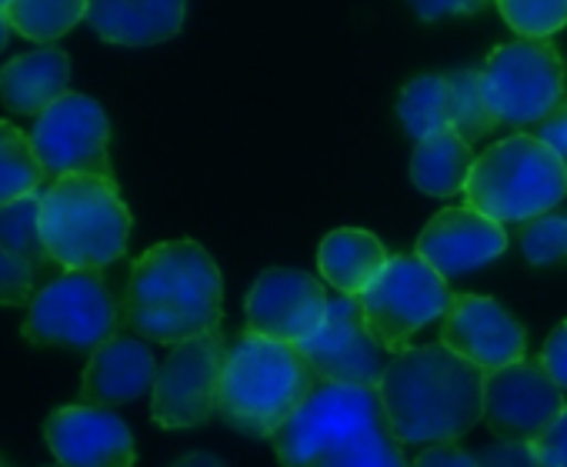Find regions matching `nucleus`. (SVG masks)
Returning <instances> with one entry per match:
<instances>
[{
  "label": "nucleus",
  "instance_id": "obj_1",
  "mask_svg": "<svg viewBox=\"0 0 567 467\" xmlns=\"http://www.w3.org/2000/svg\"><path fill=\"white\" fill-rule=\"evenodd\" d=\"M224 281L197 241H164L144 251L127 278L121 324L154 344H181L220 328Z\"/></svg>",
  "mask_w": 567,
  "mask_h": 467
},
{
  "label": "nucleus",
  "instance_id": "obj_2",
  "mask_svg": "<svg viewBox=\"0 0 567 467\" xmlns=\"http://www.w3.org/2000/svg\"><path fill=\"white\" fill-rule=\"evenodd\" d=\"M378 394L401 444L457 440L484 417V371L444 344L394 354Z\"/></svg>",
  "mask_w": 567,
  "mask_h": 467
},
{
  "label": "nucleus",
  "instance_id": "obj_3",
  "mask_svg": "<svg viewBox=\"0 0 567 467\" xmlns=\"http://www.w3.org/2000/svg\"><path fill=\"white\" fill-rule=\"evenodd\" d=\"M318 384L321 381L298 344L240 331L227 347L217 414L234 430L270 440Z\"/></svg>",
  "mask_w": 567,
  "mask_h": 467
},
{
  "label": "nucleus",
  "instance_id": "obj_4",
  "mask_svg": "<svg viewBox=\"0 0 567 467\" xmlns=\"http://www.w3.org/2000/svg\"><path fill=\"white\" fill-rule=\"evenodd\" d=\"M41 238L64 271H104L127 251L131 210L114 177L68 174L41 194Z\"/></svg>",
  "mask_w": 567,
  "mask_h": 467
},
{
  "label": "nucleus",
  "instance_id": "obj_5",
  "mask_svg": "<svg viewBox=\"0 0 567 467\" xmlns=\"http://www.w3.org/2000/svg\"><path fill=\"white\" fill-rule=\"evenodd\" d=\"M567 197V164L534 134H511L491 144L464 187L467 207L497 224H527Z\"/></svg>",
  "mask_w": 567,
  "mask_h": 467
},
{
  "label": "nucleus",
  "instance_id": "obj_6",
  "mask_svg": "<svg viewBox=\"0 0 567 467\" xmlns=\"http://www.w3.org/2000/svg\"><path fill=\"white\" fill-rule=\"evenodd\" d=\"M391 427L378 387L321 381L308 401L270 437L280 467H315L321 457L338 454L361 437Z\"/></svg>",
  "mask_w": 567,
  "mask_h": 467
},
{
  "label": "nucleus",
  "instance_id": "obj_7",
  "mask_svg": "<svg viewBox=\"0 0 567 467\" xmlns=\"http://www.w3.org/2000/svg\"><path fill=\"white\" fill-rule=\"evenodd\" d=\"M481 91L501 127H537L564 104L567 68L550 41L520 38L487 54Z\"/></svg>",
  "mask_w": 567,
  "mask_h": 467
},
{
  "label": "nucleus",
  "instance_id": "obj_8",
  "mask_svg": "<svg viewBox=\"0 0 567 467\" xmlns=\"http://www.w3.org/2000/svg\"><path fill=\"white\" fill-rule=\"evenodd\" d=\"M121 308L101 271H64L38 288L28 304L24 338L31 344L97 351L117 338Z\"/></svg>",
  "mask_w": 567,
  "mask_h": 467
},
{
  "label": "nucleus",
  "instance_id": "obj_9",
  "mask_svg": "<svg viewBox=\"0 0 567 467\" xmlns=\"http://www.w3.org/2000/svg\"><path fill=\"white\" fill-rule=\"evenodd\" d=\"M451 298L447 281L427 261L417 255H391L384 271L358 301L378 344L388 354H401L421 328L447 314Z\"/></svg>",
  "mask_w": 567,
  "mask_h": 467
},
{
  "label": "nucleus",
  "instance_id": "obj_10",
  "mask_svg": "<svg viewBox=\"0 0 567 467\" xmlns=\"http://www.w3.org/2000/svg\"><path fill=\"white\" fill-rule=\"evenodd\" d=\"M224 361H227V344L220 328L174 344L164 364L157 367V381L151 391L154 424L167 430H187L207 424L217 411Z\"/></svg>",
  "mask_w": 567,
  "mask_h": 467
},
{
  "label": "nucleus",
  "instance_id": "obj_11",
  "mask_svg": "<svg viewBox=\"0 0 567 467\" xmlns=\"http://www.w3.org/2000/svg\"><path fill=\"white\" fill-rule=\"evenodd\" d=\"M31 144L51 180L68 174L114 177L111 121L104 107L87 94H64L41 117H34Z\"/></svg>",
  "mask_w": 567,
  "mask_h": 467
},
{
  "label": "nucleus",
  "instance_id": "obj_12",
  "mask_svg": "<svg viewBox=\"0 0 567 467\" xmlns=\"http://www.w3.org/2000/svg\"><path fill=\"white\" fill-rule=\"evenodd\" d=\"M298 351L308 357L318 381L361 384V387H378L394 357L368 331L361 301L348 294L331 298L324 324L311 338H305Z\"/></svg>",
  "mask_w": 567,
  "mask_h": 467
},
{
  "label": "nucleus",
  "instance_id": "obj_13",
  "mask_svg": "<svg viewBox=\"0 0 567 467\" xmlns=\"http://www.w3.org/2000/svg\"><path fill=\"white\" fill-rule=\"evenodd\" d=\"M567 407L540 361H514L484 374V421L501 440H534Z\"/></svg>",
  "mask_w": 567,
  "mask_h": 467
},
{
  "label": "nucleus",
  "instance_id": "obj_14",
  "mask_svg": "<svg viewBox=\"0 0 567 467\" xmlns=\"http://www.w3.org/2000/svg\"><path fill=\"white\" fill-rule=\"evenodd\" d=\"M328 304L331 298L321 278L295 268H270L247 291V331L284 344H301L324 324Z\"/></svg>",
  "mask_w": 567,
  "mask_h": 467
},
{
  "label": "nucleus",
  "instance_id": "obj_15",
  "mask_svg": "<svg viewBox=\"0 0 567 467\" xmlns=\"http://www.w3.org/2000/svg\"><path fill=\"white\" fill-rule=\"evenodd\" d=\"M441 344L487 374L524 361L527 331L494 298L454 294L447 314L441 318Z\"/></svg>",
  "mask_w": 567,
  "mask_h": 467
},
{
  "label": "nucleus",
  "instance_id": "obj_16",
  "mask_svg": "<svg viewBox=\"0 0 567 467\" xmlns=\"http://www.w3.org/2000/svg\"><path fill=\"white\" fill-rule=\"evenodd\" d=\"M44 440L61 467H134L137 460V444L124 417L97 404L51 411Z\"/></svg>",
  "mask_w": 567,
  "mask_h": 467
},
{
  "label": "nucleus",
  "instance_id": "obj_17",
  "mask_svg": "<svg viewBox=\"0 0 567 467\" xmlns=\"http://www.w3.org/2000/svg\"><path fill=\"white\" fill-rule=\"evenodd\" d=\"M507 251V230L504 224L491 220L474 207H444L431 217L421 230L414 255L427 261L444 281L464 278L471 271L487 268Z\"/></svg>",
  "mask_w": 567,
  "mask_h": 467
},
{
  "label": "nucleus",
  "instance_id": "obj_18",
  "mask_svg": "<svg viewBox=\"0 0 567 467\" xmlns=\"http://www.w3.org/2000/svg\"><path fill=\"white\" fill-rule=\"evenodd\" d=\"M157 361L151 347L137 338H111L97 351H91V361L84 367L81 397L84 404L97 407H117L144 397L154 391L157 381Z\"/></svg>",
  "mask_w": 567,
  "mask_h": 467
},
{
  "label": "nucleus",
  "instance_id": "obj_19",
  "mask_svg": "<svg viewBox=\"0 0 567 467\" xmlns=\"http://www.w3.org/2000/svg\"><path fill=\"white\" fill-rule=\"evenodd\" d=\"M187 0H87V28L117 48H154L181 34Z\"/></svg>",
  "mask_w": 567,
  "mask_h": 467
},
{
  "label": "nucleus",
  "instance_id": "obj_20",
  "mask_svg": "<svg viewBox=\"0 0 567 467\" xmlns=\"http://www.w3.org/2000/svg\"><path fill=\"white\" fill-rule=\"evenodd\" d=\"M71 87V58L61 48H38L0 68V101L11 114L41 117Z\"/></svg>",
  "mask_w": 567,
  "mask_h": 467
},
{
  "label": "nucleus",
  "instance_id": "obj_21",
  "mask_svg": "<svg viewBox=\"0 0 567 467\" xmlns=\"http://www.w3.org/2000/svg\"><path fill=\"white\" fill-rule=\"evenodd\" d=\"M391 261L388 248L361 227L331 230L318 248V271L338 294L361 298Z\"/></svg>",
  "mask_w": 567,
  "mask_h": 467
},
{
  "label": "nucleus",
  "instance_id": "obj_22",
  "mask_svg": "<svg viewBox=\"0 0 567 467\" xmlns=\"http://www.w3.org/2000/svg\"><path fill=\"white\" fill-rule=\"evenodd\" d=\"M474 160L477 157H474L471 144L454 127H444V131L417 141V147L411 154V180L421 194L457 197L467 187Z\"/></svg>",
  "mask_w": 567,
  "mask_h": 467
},
{
  "label": "nucleus",
  "instance_id": "obj_23",
  "mask_svg": "<svg viewBox=\"0 0 567 467\" xmlns=\"http://www.w3.org/2000/svg\"><path fill=\"white\" fill-rule=\"evenodd\" d=\"M41 194L44 187L21 200L0 204V245L14 258H21L38 278H44L48 268H58L41 238Z\"/></svg>",
  "mask_w": 567,
  "mask_h": 467
},
{
  "label": "nucleus",
  "instance_id": "obj_24",
  "mask_svg": "<svg viewBox=\"0 0 567 467\" xmlns=\"http://www.w3.org/2000/svg\"><path fill=\"white\" fill-rule=\"evenodd\" d=\"M44 167L31 144V134L0 121V204L21 200L44 187Z\"/></svg>",
  "mask_w": 567,
  "mask_h": 467
},
{
  "label": "nucleus",
  "instance_id": "obj_25",
  "mask_svg": "<svg viewBox=\"0 0 567 467\" xmlns=\"http://www.w3.org/2000/svg\"><path fill=\"white\" fill-rule=\"evenodd\" d=\"M447 77V124L467 141H484L487 134H494L501 124L494 117V111L484 101L481 91V71L477 68H461L444 74Z\"/></svg>",
  "mask_w": 567,
  "mask_h": 467
},
{
  "label": "nucleus",
  "instance_id": "obj_26",
  "mask_svg": "<svg viewBox=\"0 0 567 467\" xmlns=\"http://www.w3.org/2000/svg\"><path fill=\"white\" fill-rule=\"evenodd\" d=\"M8 14L21 38L51 44L87 18V0H11Z\"/></svg>",
  "mask_w": 567,
  "mask_h": 467
},
{
  "label": "nucleus",
  "instance_id": "obj_27",
  "mask_svg": "<svg viewBox=\"0 0 567 467\" xmlns=\"http://www.w3.org/2000/svg\"><path fill=\"white\" fill-rule=\"evenodd\" d=\"M398 117L414 141H424V137L451 127L447 124V77L424 74V77L411 81L398 97Z\"/></svg>",
  "mask_w": 567,
  "mask_h": 467
},
{
  "label": "nucleus",
  "instance_id": "obj_28",
  "mask_svg": "<svg viewBox=\"0 0 567 467\" xmlns=\"http://www.w3.org/2000/svg\"><path fill=\"white\" fill-rule=\"evenodd\" d=\"M494 4L517 38L547 41L567 28V0H494Z\"/></svg>",
  "mask_w": 567,
  "mask_h": 467
},
{
  "label": "nucleus",
  "instance_id": "obj_29",
  "mask_svg": "<svg viewBox=\"0 0 567 467\" xmlns=\"http://www.w3.org/2000/svg\"><path fill=\"white\" fill-rule=\"evenodd\" d=\"M517 245H520V255L527 258V264H534V268L567 261V214L550 210V214L527 220L517 234Z\"/></svg>",
  "mask_w": 567,
  "mask_h": 467
},
{
  "label": "nucleus",
  "instance_id": "obj_30",
  "mask_svg": "<svg viewBox=\"0 0 567 467\" xmlns=\"http://www.w3.org/2000/svg\"><path fill=\"white\" fill-rule=\"evenodd\" d=\"M315 467H411L404 460V444L391 434V427H381L358 444L321 457Z\"/></svg>",
  "mask_w": 567,
  "mask_h": 467
},
{
  "label": "nucleus",
  "instance_id": "obj_31",
  "mask_svg": "<svg viewBox=\"0 0 567 467\" xmlns=\"http://www.w3.org/2000/svg\"><path fill=\"white\" fill-rule=\"evenodd\" d=\"M34 294H38V274L0 245V308L31 304Z\"/></svg>",
  "mask_w": 567,
  "mask_h": 467
},
{
  "label": "nucleus",
  "instance_id": "obj_32",
  "mask_svg": "<svg viewBox=\"0 0 567 467\" xmlns=\"http://www.w3.org/2000/svg\"><path fill=\"white\" fill-rule=\"evenodd\" d=\"M540 467H567V407L530 440Z\"/></svg>",
  "mask_w": 567,
  "mask_h": 467
},
{
  "label": "nucleus",
  "instance_id": "obj_33",
  "mask_svg": "<svg viewBox=\"0 0 567 467\" xmlns=\"http://www.w3.org/2000/svg\"><path fill=\"white\" fill-rule=\"evenodd\" d=\"M477 467H540L530 440H494L477 454Z\"/></svg>",
  "mask_w": 567,
  "mask_h": 467
},
{
  "label": "nucleus",
  "instance_id": "obj_34",
  "mask_svg": "<svg viewBox=\"0 0 567 467\" xmlns=\"http://www.w3.org/2000/svg\"><path fill=\"white\" fill-rule=\"evenodd\" d=\"M411 11L424 21V24H434V21H444V18H471V14H481L487 4L494 0H408Z\"/></svg>",
  "mask_w": 567,
  "mask_h": 467
},
{
  "label": "nucleus",
  "instance_id": "obj_35",
  "mask_svg": "<svg viewBox=\"0 0 567 467\" xmlns=\"http://www.w3.org/2000/svg\"><path fill=\"white\" fill-rule=\"evenodd\" d=\"M537 361H540V367L554 377V384L567 394V321H560V324L547 334V341H544Z\"/></svg>",
  "mask_w": 567,
  "mask_h": 467
},
{
  "label": "nucleus",
  "instance_id": "obj_36",
  "mask_svg": "<svg viewBox=\"0 0 567 467\" xmlns=\"http://www.w3.org/2000/svg\"><path fill=\"white\" fill-rule=\"evenodd\" d=\"M411 467H477V454H467L464 447H457V440H441L424 447Z\"/></svg>",
  "mask_w": 567,
  "mask_h": 467
},
{
  "label": "nucleus",
  "instance_id": "obj_37",
  "mask_svg": "<svg viewBox=\"0 0 567 467\" xmlns=\"http://www.w3.org/2000/svg\"><path fill=\"white\" fill-rule=\"evenodd\" d=\"M534 137L544 141V144L567 164V104H560L547 121H540Z\"/></svg>",
  "mask_w": 567,
  "mask_h": 467
},
{
  "label": "nucleus",
  "instance_id": "obj_38",
  "mask_svg": "<svg viewBox=\"0 0 567 467\" xmlns=\"http://www.w3.org/2000/svg\"><path fill=\"white\" fill-rule=\"evenodd\" d=\"M171 467H227V464L217 454H210V450H190L181 460H174Z\"/></svg>",
  "mask_w": 567,
  "mask_h": 467
},
{
  "label": "nucleus",
  "instance_id": "obj_39",
  "mask_svg": "<svg viewBox=\"0 0 567 467\" xmlns=\"http://www.w3.org/2000/svg\"><path fill=\"white\" fill-rule=\"evenodd\" d=\"M11 31H14V24H11V14H8V8H0V51L8 48V41H11Z\"/></svg>",
  "mask_w": 567,
  "mask_h": 467
},
{
  "label": "nucleus",
  "instance_id": "obj_40",
  "mask_svg": "<svg viewBox=\"0 0 567 467\" xmlns=\"http://www.w3.org/2000/svg\"><path fill=\"white\" fill-rule=\"evenodd\" d=\"M11 4V0H0V8H8Z\"/></svg>",
  "mask_w": 567,
  "mask_h": 467
},
{
  "label": "nucleus",
  "instance_id": "obj_41",
  "mask_svg": "<svg viewBox=\"0 0 567 467\" xmlns=\"http://www.w3.org/2000/svg\"><path fill=\"white\" fill-rule=\"evenodd\" d=\"M0 467H4V464H0Z\"/></svg>",
  "mask_w": 567,
  "mask_h": 467
}]
</instances>
